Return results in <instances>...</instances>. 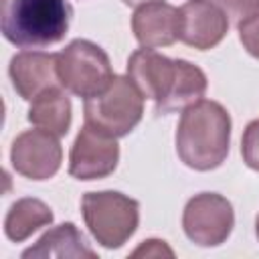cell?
I'll return each instance as SVG.
<instances>
[{"label": "cell", "mask_w": 259, "mask_h": 259, "mask_svg": "<svg viewBox=\"0 0 259 259\" xmlns=\"http://www.w3.org/2000/svg\"><path fill=\"white\" fill-rule=\"evenodd\" d=\"M28 121L34 127L55 134L57 138L65 136L71 125V101L67 93L59 87H51L38 97L32 99L28 109Z\"/></svg>", "instance_id": "14"}, {"label": "cell", "mask_w": 259, "mask_h": 259, "mask_svg": "<svg viewBox=\"0 0 259 259\" xmlns=\"http://www.w3.org/2000/svg\"><path fill=\"white\" fill-rule=\"evenodd\" d=\"M231 144V117L227 109L210 99L186 107L176 130V152L192 170L219 168Z\"/></svg>", "instance_id": "1"}, {"label": "cell", "mask_w": 259, "mask_h": 259, "mask_svg": "<svg viewBox=\"0 0 259 259\" xmlns=\"http://www.w3.org/2000/svg\"><path fill=\"white\" fill-rule=\"evenodd\" d=\"M208 2L217 4L227 14V18L237 24L259 14V0H208Z\"/></svg>", "instance_id": "17"}, {"label": "cell", "mask_w": 259, "mask_h": 259, "mask_svg": "<svg viewBox=\"0 0 259 259\" xmlns=\"http://www.w3.org/2000/svg\"><path fill=\"white\" fill-rule=\"evenodd\" d=\"M51 223L53 210L49 204H45L38 198H20L10 206L4 219V233L10 241L20 243L40 227H47Z\"/></svg>", "instance_id": "16"}, {"label": "cell", "mask_w": 259, "mask_h": 259, "mask_svg": "<svg viewBox=\"0 0 259 259\" xmlns=\"http://www.w3.org/2000/svg\"><path fill=\"white\" fill-rule=\"evenodd\" d=\"M132 30L146 49L168 47L180 38V8L162 0L142 4L132 16Z\"/></svg>", "instance_id": "12"}, {"label": "cell", "mask_w": 259, "mask_h": 259, "mask_svg": "<svg viewBox=\"0 0 259 259\" xmlns=\"http://www.w3.org/2000/svg\"><path fill=\"white\" fill-rule=\"evenodd\" d=\"M206 87H208V81H206L204 71L192 63L180 59L176 83H174L170 95L166 97V101L156 105L154 111L158 115H168L172 111H184L186 107L194 105L196 101H200L204 97Z\"/></svg>", "instance_id": "15"}, {"label": "cell", "mask_w": 259, "mask_h": 259, "mask_svg": "<svg viewBox=\"0 0 259 259\" xmlns=\"http://www.w3.org/2000/svg\"><path fill=\"white\" fill-rule=\"evenodd\" d=\"M73 8L67 0H8L2 34L20 49H40L61 42L69 30Z\"/></svg>", "instance_id": "2"}, {"label": "cell", "mask_w": 259, "mask_h": 259, "mask_svg": "<svg viewBox=\"0 0 259 259\" xmlns=\"http://www.w3.org/2000/svg\"><path fill=\"white\" fill-rule=\"evenodd\" d=\"M255 231H257V239H259V217H257V223H255Z\"/></svg>", "instance_id": "22"}, {"label": "cell", "mask_w": 259, "mask_h": 259, "mask_svg": "<svg viewBox=\"0 0 259 259\" xmlns=\"http://www.w3.org/2000/svg\"><path fill=\"white\" fill-rule=\"evenodd\" d=\"M81 212L93 239L105 249H119L138 229V200L117 192H87L81 198Z\"/></svg>", "instance_id": "4"}, {"label": "cell", "mask_w": 259, "mask_h": 259, "mask_svg": "<svg viewBox=\"0 0 259 259\" xmlns=\"http://www.w3.org/2000/svg\"><path fill=\"white\" fill-rule=\"evenodd\" d=\"M235 227V212L231 202L217 192L194 194L182 212V229L186 237L198 247L223 245Z\"/></svg>", "instance_id": "6"}, {"label": "cell", "mask_w": 259, "mask_h": 259, "mask_svg": "<svg viewBox=\"0 0 259 259\" xmlns=\"http://www.w3.org/2000/svg\"><path fill=\"white\" fill-rule=\"evenodd\" d=\"M24 259H51V257H65V259H95V251L89 247L85 235L73 225L63 223L49 229L32 247L22 253Z\"/></svg>", "instance_id": "13"}, {"label": "cell", "mask_w": 259, "mask_h": 259, "mask_svg": "<svg viewBox=\"0 0 259 259\" xmlns=\"http://www.w3.org/2000/svg\"><path fill=\"white\" fill-rule=\"evenodd\" d=\"M10 162L18 174L30 180L53 178L63 162V150L59 138L40 127L26 130L12 142Z\"/></svg>", "instance_id": "7"}, {"label": "cell", "mask_w": 259, "mask_h": 259, "mask_svg": "<svg viewBox=\"0 0 259 259\" xmlns=\"http://www.w3.org/2000/svg\"><path fill=\"white\" fill-rule=\"evenodd\" d=\"M239 38L247 53L259 59V14L239 22Z\"/></svg>", "instance_id": "19"}, {"label": "cell", "mask_w": 259, "mask_h": 259, "mask_svg": "<svg viewBox=\"0 0 259 259\" xmlns=\"http://www.w3.org/2000/svg\"><path fill=\"white\" fill-rule=\"evenodd\" d=\"M113 77L107 53L91 40L77 38L59 53L61 85L77 97L87 99L101 93Z\"/></svg>", "instance_id": "5"}, {"label": "cell", "mask_w": 259, "mask_h": 259, "mask_svg": "<svg viewBox=\"0 0 259 259\" xmlns=\"http://www.w3.org/2000/svg\"><path fill=\"white\" fill-rule=\"evenodd\" d=\"M117 162L119 146L115 138L85 123L69 154V174L77 180L105 178L117 168Z\"/></svg>", "instance_id": "8"}, {"label": "cell", "mask_w": 259, "mask_h": 259, "mask_svg": "<svg viewBox=\"0 0 259 259\" xmlns=\"http://www.w3.org/2000/svg\"><path fill=\"white\" fill-rule=\"evenodd\" d=\"M85 123L113 138L127 136L144 115V95L130 77L115 75L97 95L87 97Z\"/></svg>", "instance_id": "3"}, {"label": "cell", "mask_w": 259, "mask_h": 259, "mask_svg": "<svg viewBox=\"0 0 259 259\" xmlns=\"http://www.w3.org/2000/svg\"><path fill=\"white\" fill-rule=\"evenodd\" d=\"M229 30L227 14L208 0H188L180 6V40L198 51L217 47Z\"/></svg>", "instance_id": "10"}, {"label": "cell", "mask_w": 259, "mask_h": 259, "mask_svg": "<svg viewBox=\"0 0 259 259\" xmlns=\"http://www.w3.org/2000/svg\"><path fill=\"white\" fill-rule=\"evenodd\" d=\"M162 255H166V257H174V251L166 245V241H162V239H148V241H144L134 253H132V257H162Z\"/></svg>", "instance_id": "20"}, {"label": "cell", "mask_w": 259, "mask_h": 259, "mask_svg": "<svg viewBox=\"0 0 259 259\" xmlns=\"http://www.w3.org/2000/svg\"><path fill=\"white\" fill-rule=\"evenodd\" d=\"M241 154L245 164L251 170L259 172V119H253L245 127L243 140H241Z\"/></svg>", "instance_id": "18"}, {"label": "cell", "mask_w": 259, "mask_h": 259, "mask_svg": "<svg viewBox=\"0 0 259 259\" xmlns=\"http://www.w3.org/2000/svg\"><path fill=\"white\" fill-rule=\"evenodd\" d=\"M127 6H142V4H148V2H156V0H123Z\"/></svg>", "instance_id": "21"}, {"label": "cell", "mask_w": 259, "mask_h": 259, "mask_svg": "<svg viewBox=\"0 0 259 259\" xmlns=\"http://www.w3.org/2000/svg\"><path fill=\"white\" fill-rule=\"evenodd\" d=\"M8 75L12 81L14 91L32 101L40 93L51 87H59V55L53 53H38V51H24L12 57ZM63 87V85H61Z\"/></svg>", "instance_id": "11"}, {"label": "cell", "mask_w": 259, "mask_h": 259, "mask_svg": "<svg viewBox=\"0 0 259 259\" xmlns=\"http://www.w3.org/2000/svg\"><path fill=\"white\" fill-rule=\"evenodd\" d=\"M180 59H168L154 49H138L127 59V77L140 89L146 99H154L156 105L166 101L176 77ZM154 105V107H156Z\"/></svg>", "instance_id": "9"}]
</instances>
